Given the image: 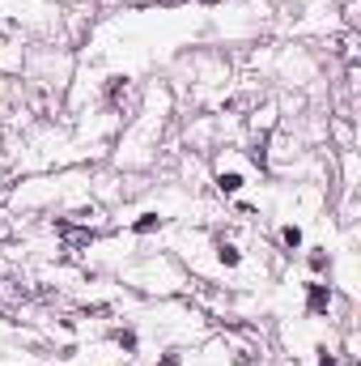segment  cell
<instances>
[{"label":"cell","instance_id":"6da1fadb","mask_svg":"<svg viewBox=\"0 0 361 366\" xmlns=\"http://www.w3.org/2000/svg\"><path fill=\"white\" fill-rule=\"evenodd\" d=\"M123 281L136 285L141 294H158V298H179L183 290L191 285V277L183 273V264L171 260V256H141L136 264L123 269Z\"/></svg>","mask_w":361,"mask_h":366},{"label":"cell","instance_id":"7a4b0ae2","mask_svg":"<svg viewBox=\"0 0 361 366\" xmlns=\"http://www.w3.org/2000/svg\"><path fill=\"white\" fill-rule=\"evenodd\" d=\"M247 183H251V162H247L243 154H230V149H225L221 158H213V192H217L221 200L243 196Z\"/></svg>","mask_w":361,"mask_h":366},{"label":"cell","instance_id":"3957f363","mask_svg":"<svg viewBox=\"0 0 361 366\" xmlns=\"http://www.w3.org/2000/svg\"><path fill=\"white\" fill-rule=\"evenodd\" d=\"M336 307H340L336 281H327V277H310V281L302 285V311H306L310 320H332Z\"/></svg>","mask_w":361,"mask_h":366},{"label":"cell","instance_id":"277c9868","mask_svg":"<svg viewBox=\"0 0 361 366\" xmlns=\"http://www.w3.org/2000/svg\"><path fill=\"white\" fill-rule=\"evenodd\" d=\"M123 230H128V239H149V234H162V230H166V213H162V209H145V213H136Z\"/></svg>","mask_w":361,"mask_h":366},{"label":"cell","instance_id":"5b68a950","mask_svg":"<svg viewBox=\"0 0 361 366\" xmlns=\"http://www.w3.org/2000/svg\"><path fill=\"white\" fill-rule=\"evenodd\" d=\"M276 247H280L285 256H302V247H306V226H302V222H280V226H276Z\"/></svg>","mask_w":361,"mask_h":366},{"label":"cell","instance_id":"8992f818","mask_svg":"<svg viewBox=\"0 0 361 366\" xmlns=\"http://www.w3.org/2000/svg\"><path fill=\"white\" fill-rule=\"evenodd\" d=\"M302 264L310 269V277H327L336 273V252H327V247H302Z\"/></svg>","mask_w":361,"mask_h":366},{"label":"cell","instance_id":"52a82bcc","mask_svg":"<svg viewBox=\"0 0 361 366\" xmlns=\"http://www.w3.org/2000/svg\"><path fill=\"white\" fill-rule=\"evenodd\" d=\"M111 345H115L123 358H136V354H141V332H136L132 324H123V328H111Z\"/></svg>","mask_w":361,"mask_h":366},{"label":"cell","instance_id":"ba28073f","mask_svg":"<svg viewBox=\"0 0 361 366\" xmlns=\"http://www.w3.org/2000/svg\"><path fill=\"white\" fill-rule=\"evenodd\" d=\"M315 366H345L340 362V350L327 345V341H319V345H315Z\"/></svg>","mask_w":361,"mask_h":366},{"label":"cell","instance_id":"9c48e42d","mask_svg":"<svg viewBox=\"0 0 361 366\" xmlns=\"http://www.w3.org/2000/svg\"><path fill=\"white\" fill-rule=\"evenodd\" d=\"M149 366H183V354L179 350H166V354H158V362H149Z\"/></svg>","mask_w":361,"mask_h":366},{"label":"cell","instance_id":"30bf717a","mask_svg":"<svg viewBox=\"0 0 361 366\" xmlns=\"http://www.w3.org/2000/svg\"><path fill=\"white\" fill-rule=\"evenodd\" d=\"M9 98H13V81H9V77L0 73V111L9 107Z\"/></svg>","mask_w":361,"mask_h":366},{"label":"cell","instance_id":"8fae6325","mask_svg":"<svg viewBox=\"0 0 361 366\" xmlns=\"http://www.w3.org/2000/svg\"><path fill=\"white\" fill-rule=\"evenodd\" d=\"M98 4H106V9H111V4H141V0H98Z\"/></svg>","mask_w":361,"mask_h":366}]
</instances>
